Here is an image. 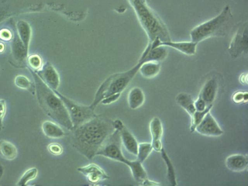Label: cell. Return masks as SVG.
I'll list each match as a JSON object with an SVG mask.
<instances>
[{
	"label": "cell",
	"instance_id": "obj_1",
	"mask_svg": "<svg viewBox=\"0 0 248 186\" xmlns=\"http://www.w3.org/2000/svg\"><path fill=\"white\" fill-rule=\"evenodd\" d=\"M114 130L112 121L96 115L71 130V144L78 153L91 160Z\"/></svg>",
	"mask_w": 248,
	"mask_h": 186
},
{
	"label": "cell",
	"instance_id": "obj_2",
	"mask_svg": "<svg viewBox=\"0 0 248 186\" xmlns=\"http://www.w3.org/2000/svg\"><path fill=\"white\" fill-rule=\"evenodd\" d=\"M34 79L35 90L41 108L56 123L71 131L73 124L62 99L39 76L35 75Z\"/></svg>",
	"mask_w": 248,
	"mask_h": 186
},
{
	"label": "cell",
	"instance_id": "obj_3",
	"mask_svg": "<svg viewBox=\"0 0 248 186\" xmlns=\"http://www.w3.org/2000/svg\"><path fill=\"white\" fill-rule=\"evenodd\" d=\"M128 0L147 34L149 43L156 39H159L161 42L170 41L167 27L148 6L146 0Z\"/></svg>",
	"mask_w": 248,
	"mask_h": 186
},
{
	"label": "cell",
	"instance_id": "obj_4",
	"mask_svg": "<svg viewBox=\"0 0 248 186\" xmlns=\"http://www.w3.org/2000/svg\"><path fill=\"white\" fill-rule=\"evenodd\" d=\"M141 64V62H139L130 70L113 74L107 78L98 89L92 103L90 105V107L94 110L104 98L114 94L121 93L139 71Z\"/></svg>",
	"mask_w": 248,
	"mask_h": 186
},
{
	"label": "cell",
	"instance_id": "obj_5",
	"mask_svg": "<svg viewBox=\"0 0 248 186\" xmlns=\"http://www.w3.org/2000/svg\"><path fill=\"white\" fill-rule=\"evenodd\" d=\"M232 17L230 6L226 5L216 16L194 27L190 32L191 41L197 43L221 34Z\"/></svg>",
	"mask_w": 248,
	"mask_h": 186
},
{
	"label": "cell",
	"instance_id": "obj_6",
	"mask_svg": "<svg viewBox=\"0 0 248 186\" xmlns=\"http://www.w3.org/2000/svg\"><path fill=\"white\" fill-rule=\"evenodd\" d=\"M62 101L70 118L73 128L88 121L97 114L90 105L79 104L64 96L57 90H53Z\"/></svg>",
	"mask_w": 248,
	"mask_h": 186
},
{
	"label": "cell",
	"instance_id": "obj_7",
	"mask_svg": "<svg viewBox=\"0 0 248 186\" xmlns=\"http://www.w3.org/2000/svg\"><path fill=\"white\" fill-rule=\"evenodd\" d=\"M121 141L118 132L115 129L113 133L101 147L96 155H101L108 159L128 165L130 160L124 155Z\"/></svg>",
	"mask_w": 248,
	"mask_h": 186
},
{
	"label": "cell",
	"instance_id": "obj_8",
	"mask_svg": "<svg viewBox=\"0 0 248 186\" xmlns=\"http://www.w3.org/2000/svg\"><path fill=\"white\" fill-rule=\"evenodd\" d=\"M112 124L114 129L118 132L121 144L125 149L129 153L137 156L139 143L133 135L121 120H113Z\"/></svg>",
	"mask_w": 248,
	"mask_h": 186
},
{
	"label": "cell",
	"instance_id": "obj_9",
	"mask_svg": "<svg viewBox=\"0 0 248 186\" xmlns=\"http://www.w3.org/2000/svg\"><path fill=\"white\" fill-rule=\"evenodd\" d=\"M248 50V24L241 25L232 38L229 51L233 57H237Z\"/></svg>",
	"mask_w": 248,
	"mask_h": 186
},
{
	"label": "cell",
	"instance_id": "obj_10",
	"mask_svg": "<svg viewBox=\"0 0 248 186\" xmlns=\"http://www.w3.org/2000/svg\"><path fill=\"white\" fill-rule=\"evenodd\" d=\"M77 170L86 177L88 182L93 185H97L109 178L105 170L94 163H90L78 167Z\"/></svg>",
	"mask_w": 248,
	"mask_h": 186
},
{
	"label": "cell",
	"instance_id": "obj_11",
	"mask_svg": "<svg viewBox=\"0 0 248 186\" xmlns=\"http://www.w3.org/2000/svg\"><path fill=\"white\" fill-rule=\"evenodd\" d=\"M195 131L200 134L210 137H217L223 134V131L209 111L196 126Z\"/></svg>",
	"mask_w": 248,
	"mask_h": 186
},
{
	"label": "cell",
	"instance_id": "obj_12",
	"mask_svg": "<svg viewBox=\"0 0 248 186\" xmlns=\"http://www.w3.org/2000/svg\"><path fill=\"white\" fill-rule=\"evenodd\" d=\"M40 71V78L52 90H57L60 86L59 75L53 66L46 64Z\"/></svg>",
	"mask_w": 248,
	"mask_h": 186
},
{
	"label": "cell",
	"instance_id": "obj_13",
	"mask_svg": "<svg viewBox=\"0 0 248 186\" xmlns=\"http://www.w3.org/2000/svg\"><path fill=\"white\" fill-rule=\"evenodd\" d=\"M149 129L152 137V146L156 152H160L162 147L161 138L163 129L160 120L156 117H154L150 121Z\"/></svg>",
	"mask_w": 248,
	"mask_h": 186
},
{
	"label": "cell",
	"instance_id": "obj_14",
	"mask_svg": "<svg viewBox=\"0 0 248 186\" xmlns=\"http://www.w3.org/2000/svg\"><path fill=\"white\" fill-rule=\"evenodd\" d=\"M217 83L214 78L209 79L202 86L199 96L205 102L207 106L212 104L216 96Z\"/></svg>",
	"mask_w": 248,
	"mask_h": 186
},
{
	"label": "cell",
	"instance_id": "obj_15",
	"mask_svg": "<svg viewBox=\"0 0 248 186\" xmlns=\"http://www.w3.org/2000/svg\"><path fill=\"white\" fill-rule=\"evenodd\" d=\"M198 43L190 41L172 42L171 40L159 43V46H169L185 54L193 55L196 52Z\"/></svg>",
	"mask_w": 248,
	"mask_h": 186
},
{
	"label": "cell",
	"instance_id": "obj_16",
	"mask_svg": "<svg viewBox=\"0 0 248 186\" xmlns=\"http://www.w3.org/2000/svg\"><path fill=\"white\" fill-rule=\"evenodd\" d=\"M248 158L244 155L240 154L232 155L227 157L225 165L227 168L235 172L242 171L245 170L248 167Z\"/></svg>",
	"mask_w": 248,
	"mask_h": 186
},
{
	"label": "cell",
	"instance_id": "obj_17",
	"mask_svg": "<svg viewBox=\"0 0 248 186\" xmlns=\"http://www.w3.org/2000/svg\"><path fill=\"white\" fill-rule=\"evenodd\" d=\"M41 128L44 134L51 139H60L64 136V132L60 125L50 121L43 122Z\"/></svg>",
	"mask_w": 248,
	"mask_h": 186
},
{
	"label": "cell",
	"instance_id": "obj_18",
	"mask_svg": "<svg viewBox=\"0 0 248 186\" xmlns=\"http://www.w3.org/2000/svg\"><path fill=\"white\" fill-rule=\"evenodd\" d=\"M145 96L142 90L139 87L132 88L128 92L127 103L129 108L136 109L144 103Z\"/></svg>",
	"mask_w": 248,
	"mask_h": 186
},
{
	"label": "cell",
	"instance_id": "obj_19",
	"mask_svg": "<svg viewBox=\"0 0 248 186\" xmlns=\"http://www.w3.org/2000/svg\"><path fill=\"white\" fill-rule=\"evenodd\" d=\"M160 71V65L158 62L148 61L142 62L139 71L145 78H154Z\"/></svg>",
	"mask_w": 248,
	"mask_h": 186
},
{
	"label": "cell",
	"instance_id": "obj_20",
	"mask_svg": "<svg viewBox=\"0 0 248 186\" xmlns=\"http://www.w3.org/2000/svg\"><path fill=\"white\" fill-rule=\"evenodd\" d=\"M18 37L28 52L31 37V29L29 24L23 20L18 21L16 24Z\"/></svg>",
	"mask_w": 248,
	"mask_h": 186
},
{
	"label": "cell",
	"instance_id": "obj_21",
	"mask_svg": "<svg viewBox=\"0 0 248 186\" xmlns=\"http://www.w3.org/2000/svg\"><path fill=\"white\" fill-rule=\"evenodd\" d=\"M0 154L6 160H13L17 155V149L13 143L1 140H0Z\"/></svg>",
	"mask_w": 248,
	"mask_h": 186
},
{
	"label": "cell",
	"instance_id": "obj_22",
	"mask_svg": "<svg viewBox=\"0 0 248 186\" xmlns=\"http://www.w3.org/2000/svg\"><path fill=\"white\" fill-rule=\"evenodd\" d=\"M175 101L191 117L196 111L194 101L190 94L185 93H181L176 96Z\"/></svg>",
	"mask_w": 248,
	"mask_h": 186
},
{
	"label": "cell",
	"instance_id": "obj_23",
	"mask_svg": "<svg viewBox=\"0 0 248 186\" xmlns=\"http://www.w3.org/2000/svg\"><path fill=\"white\" fill-rule=\"evenodd\" d=\"M127 166L130 170L133 178L137 182L142 183L147 178L146 171L143 168L142 163L138 160H130Z\"/></svg>",
	"mask_w": 248,
	"mask_h": 186
},
{
	"label": "cell",
	"instance_id": "obj_24",
	"mask_svg": "<svg viewBox=\"0 0 248 186\" xmlns=\"http://www.w3.org/2000/svg\"><path fill=\"white\" fill-rule=\"evenodd\" d=\"M160 152L161 153V156L167 167L168 180L172 186H176L177 185V182L175 171L172 164L163 147Z\"/></svg>",
	"mask_w": 248,
	"mask_h": 186
},
{
	"label": "cell",
	"instance_id": "obj_25",
	"mask_svg": "<svg viewBox=\"0 0 248 186\" xmlns=\"http://www.w3.org/2000/svg\"><path fill=\"white\" fill-rule=\"evenodd\" d=\"M153 150L151 143L141 142L138 144L137 160L143 163L148 157Z\"/></svg>",
	"mask_w": 248,
	"mask_h": 186
},
{
	"label": "cell",
	"instance_id": "obj_26",
	"mask_svg": "<svg viewBox=\"0 0 248 186\" xmlns=\"http://www.w3.org/2000/svg\"><path fill=\"white\" fill-rule=\"evenodd\" d=\"M38 170L36 167H31L26 170L16 183L17 186H26L30 181L37 176Z\"/></svg>",
	"mask_w": 248,
	"mask_h": 186
},
{
	"label": "cell",
	"instance_id": "obj_27",
	"mask_svg": "<svg viewBox=\"0 0 248 186\" xmlns=\"http://www.w3.org/2000/svg\"><path fill=\"white\" fill-rule=\"evenodd\" d=\"M213 105H210L206 107L205 109L202 111H196L191 116V124L190 126V131L194 132L196 126L201 122L205 114L211 109Z\"/></svg>",
	"mask_w": 248,
	"mask_h": 186
},
{
	"label": "cell",
	"instance_id": "obj_28",
	"mask_svg": "<svg viewBox=\"0 0 248 186\" xmlns=\"http://www.w3.org/2000/svg\"><path fill=\"white\" fill-rule=\"evenodd\" d=\"M13 52L15 56L19 60L24 59L27 55L28 52L19 37H16L13 42Z\"/></svg>",
	"mask_w": 248,
	"mask_h": 186
},
{
	"label": "cell",
	"instance_id": "obj_29",
	"mask_svg": "<svg viewBox=\"0 0 248 186\" xmlns=\"http://www.w3.org/2000/svg\"><path fill=\"white\" fill-rule=\"evenodd\" d=\"M15 85L21 89L30 91L33 92V86L28 78L23 75H18L15 78Z\"/></svg>",
	"mask_w": 248,
	"mask_h": 186
},
{
	"label": "cell",
	"instance_id": "obj_30",
	"mask_svg": "<svg viewBox=\"0 0 248 186\" xmlns=\"http://www.w3.org/2000/svg\"><path fill=\"white\" fill-rule=\"evenodd\" d=\"M47 150L52 155H61L63 152L62 146L56 142L50 143L47 147Z\"/></svg>",
	"mask_w": 248,
	"mask_h": 186
},
{
	"label": "cell",
	"instance_id": "obj_31",
	"mask_svg": "<svg viewBox=\"0 0 248 186\" xmlns=\"http://www.w3.org/2000/svg\"><path fill=\"white\" fill-rule=\"evenodd\" d=\"M29 61L30 64L33 68L40 69L42 68V60L38 55H34L31 56Z\"/></svg>",
	"mask_w": 248,
	"mask_h": 186
},
{
	"label": "cell",
	"instance_id": "obj_32",
	"mask_svg": "<svg viewBox=\"0 0 248 186\" xmlns=\"http://www.w3.org/2000/svg\"><path fill=\"white\" fill-rule=\"evenodd\" d=\"M6 112V104L4 99H0V131L3 127V120Z\"/></svg>",
	"mask_w": 248,
	"mask_h": 186
},
{
	"label": "cell",
	"instance_id": "obj_33",
	"mask_svg": "<svg viewBox=\"0 0 248 186\" xmlns=\"http://www.w3.org/2000/svg\"><path fill=\"white\" fill-rule=\"evenodd\" d=\"M194 105L196 110L198 111H203L207 107L205 102L199 96L198 98L194 101Z\"/></svg>",
	"mask_w": 248,
	"mask_h": 186
},
{
	"label": "cell",
	"instance_id": "obj_34",
	"mask_svg": "<svg viewBox=\"0 0 248 186\" xmlns=\"http://www.w3.org/2000/svg\"><path fill=\"white\" fill-rule=\"evenodd\" d=\"M121 93H116L104 98L100 102L103 105H109L116 101L120 98Z\"/></svg>",
	"mask_w": 248,
	"mask_h": 186
},
{
	"label": "cell",
	"instance_id": "obj_35",
	"mask_svg": "<svg viewBox=\"0 0 248 186\" xmlns=\"http://www.w3.org/2000/svg\"><path fill=\"white\" fill-rule=\"evenodd\" d=\"M247 93L238 92L234 94L233 97V100L234 102L238 103L243 101H247Z\"/></svg>",
	"mask_w": 248,
	"mask_h": 186
},
{
	"label": "cell",
	"instance_id": "obj_36",
	"mask_svg": "<svg viewBox=\"0 0 248 186\" xmlns=\"http://www.w3.org/2000/svg\"><path fill=\"white\" fill-rule=\"evenodd\" d=\"M143 185H159L160 184L156 182L149 180L147 178L142 182Z\"/></svg>",
	"mask_w": 248,
	"mask_h": 186
},
{
	"label": "cell",
	"instance_id": "obj_37",
	"mask_svg": "<svg viewBox=\"0 0 248 186\" xmlns=\"http://www.w3.org/2000/svg\"><path fill=\"white\" fill-rule=\"evenodd\" d=\"M4 172V168L2 165L0 163V180L3 176Z\"/></svg>",
	"mask_w": 248,
	"mask_h": 186
}]
</instances>
